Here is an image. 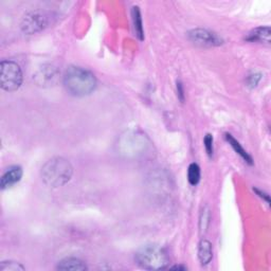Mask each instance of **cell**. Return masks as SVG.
<instances>
[{
	"mask_svg": "<svg viewBox=\"0 0 271 271\" xmlns=\"http://www.w3.org/2000/svg\"><path fill=\"white\" fill-rule=\"evenodd\" d=\"M66 90L74 97H86L91 94L97 87V79L89 70L70 66L63 76Z\"/></svg>",
	"mask_w": 271,
	"mask_h": 271,
	"instance_id": "obj_1",
	"label": "cell"
},
{
	"mask_svg": "<svg viewBox=\"0 0 271 271\" xmlns=\"http://www.w3.org/2000/svg\"><path fill=\"white\" fill-rule=\"evenodd\" d=\"M73 167L64 157H54L47 161L41 171L43 181L50 187H60L72 178Z\"/></svg>",
	"mask_w": 271,
	"mask_h": 271,
	"instance_id": "obj_2",
	"label": "cell"
},
{
	"mask_svg": "<svg viewBox=\"0 0 271 271\" xmlns=\"http://www.w3.org/2000/svg\"><path fill=\"white\" fill-rule=\"evenodd\" d=\"M135 260L139 266L147 270L166 269L170 264L168 252L159 245L143 246L136 252Z\"/></svg>",
	"mask_w": 271,
	"mask_h": 271,
	"instance_id": "obj_3",
	"label": "cell"
},
{
	"mask_svg": "<svg viewBox=\"0 0 271 271\" xmlns=\"http://www.w3.org/2000/svg\"><path fill=\"white\" fill-rule=\"evenodd\" d=\"M22 71L20 66L13 61H3L0 64V85L6 91L12 92L20 88Z\"/></svg>",
	"mask_w": 271,
	"mask_h": 271,
	"instance_id": "obj_4",
	"label": "cell"
},
{
	"mask_svg": "<svg viewBox=\"0 0 271 271\" xmlns=\"http://www.w3.org/2000/svg\"><path fill=\"white\" fill-rule=\"evenodd\" d=\"M48 15L42 11H31L23 16L20 28L28 35L36 34L48 26Z\"/></svg>",
	"mask_w": 271,
	"mask_h": 271,
	"instance_id": "obj_5",
	"label": "cell"
},
{
	"mask_svg": "<svg viewBox=\"0 0 271 271\" xmlns=\"http://www.w3.org/2000/svg\"><path fill=\"white\" fill-rule=\"evenodd\" d=\"M187 38L199 47H216L222 44L221 37L216 33L202 28L191 30L187 33Z\"/></svg>",
	"mask_w": 271,
	"mask_h": 271,
	"instance_id": "obj_6",
	"label": "cell"
},
{
	"mask_svg": "<svg viewBox=\"0 0 271 271\" xmlns=\"http://www.w3.org/2000/svg\"><path fill=\"white\" fill-rule=\"evenodd\" d=\"M33 78L35 82H36V84L40 86H53L57 83L58 78H60V70L53 65H44L37 70Z\"/></svg>",
	"mask_w": 271,
	"mask_h": 271,
	"instance_id": "obj_7",
	"label": "cell"
},
{
	"mask_svg": "<svg viewBox=\"0 0 271 271\" xmlns=\"http://www.w3.org/2000/svg\"><path fill=\"white\" fill-rule=\"evenodd\" d=\"M22 169L19 166H14L11 167L2 177V181H0V186H2L3 190L9 188L11 186L15 185L18 183L21 178H22Z\"/></svg>",
	"mask_w": 271,
	"mask_h": 271,
	"instance_id": "obj_8",
	"label": "cell"
},
{
	"mask_svg": "<svg viewBox=\"0 0 271 271\" xmlns=\"http://www.w3.org/2000/svg\"><path fill=\"white\" fill-rule=\"evenodd\" d=\"M56 269L62 271H84L87 270V266L80 258L67 257L57 264Z\"/></svg>",
	"mask_w": 271,
	"mask_h": 271,
	"instance_id": "obj_9",
	"label": "cell"
},
{
	"mask_svg": "<svg viewBox=\"0 0 271 271\" xmlns=\"http://www.w3.org/2000/svg\"><path fill=\"white\" fill-rule=\"evenodd\" d=\"M271 30L270 27H258L252 30L248 35H247L246 41L248 42H257V43H270Z\"/></svg>",
	"mask_w": 271,
	"mask_h": 271,
	"instance_id": "obj_10",
	"label": "cell"
},
{
	"mask_svg": "<svg viewBox=\"0 0 271 271\" xmlns=\"http://www.w3.org/2000/svg\"><path fill=\"white\" fill-rule=\"evenodd\" d=\"M198 258L203 266L208 265L212 261V258H213V247H212V244L209 241L203 240L199 243Z\"/></svg>",
	"mask_w": 271,
	"mask_h": 271,
	"instance_id": "obj_11",
	"label": "cell"
},
{
	"mask_svg": "<svg viewBox=\"0 0 271 271\" xmlns=\"http://www.w3.org/2000/svg\"><path fill=\"white\" fill-rule=\"evenodd\" d=\"M132 16H133V22L136 35L140 41L144 40V31L142 26V17H141V12L139 10V7H134L132 10Z\"/></svg>",
	"mask_w": 271,
	"mask_h": 271,
	"instance_id": "obj_12",
	"label": "cell"
},
{
	"mask_svg": "<svg viewBox=\"0 0 271 271\" xmlns=\"http://www.w3.org/2000/svg\"><path fill=\"white\" fill-rule=\"evenodd\" d=\"M226 139H227V141H228V142H229V144L233 147V149L235 150V151H237L238 152V154L247 162V163H249V164H252L253 162H252V158H251V156L248 154V152H247L244 148H243V146L241 145V143L239 142V141L237 140V139H234L233 137H232V135H230V134H226Z\"/></svg>",
	"mask_w": 271,
	"mask_h": 271,
	"instance_id": "obj_13",
	"label": "cell"
},
{
	"mask_svg": "<svg viewBox=\"0 0 271 271\" xmlns=\"http://www.w3.org/2000/svg\"><path fill=\"white\" fill-rule=\"evenodd\" d=\"M187 180L192 185H196L200 180V168L197 163H191L187 170Z\"/></svg>",
	"mask_w": 271,
	"mask_h": 271,
	"instance_id": "obj_14",
	"label": "cell"
},
{
	"mask_svg": "<svg viewBox=\"0 0 271 271\" xmlns=\"http://www.w3.org/2000/svg\"><path fill=\"white\" fill-rule=\"evenodd\" d=\"M26 268L17 262H3L0 264V271H23Z\"/></svg>",
	"mask_w": 271,
	"mask_h": 271,
	"instance_id": "obj_15",
	"label": "cell"
},
{
	"mask_svg": "<svg viewBox=\"0 0 271 271\" xmlns=\"http://www.w3.org/2000/svg\"><path fill=\"white\" fill-rule=\"evenodd\" d=\"M204 143H205V148H206V151L207 154L209 156H212L213 155V137H212V135L208 134L206 137H205V140H204Z\"/></svg>",
	"mask_w": 271,
	"mask_h": 271,
	"instance_id": "obj_16",
	"label": "cell"
},
{
	"mask_svg": "<svg viewBox=\"0 0 271 271\" xmlns=\"http://www.w3.org/2000/svg\"><path fill=\"white\" fill-rule=\"evenodd\" d=\"M209 219H210V213H209V210L206 208L202 212V218H200V230L203 231V230L207 229Z\"/></svg>",
	"mask_w": 271,
	"mask_h": 271,
	"instance_id": "obj_17",
	"label": "cell"
},
{
	"mask_svg": "<svg viewBox=\"0 0 271 271\" xmlns=\"http://www.w3.org/2000/svg\"><path fill=\"white\" fill-rule=\"evenodd\" d=\"M261 80V74H253L249 76V84L251 86H256L258 82Z\"/></svg>",
	"mask_w": 271,
	"mask_h": 271,
	"instance_id": "obj_18",
	"label": "cell"
},
{
	"mask_svg": "<svg viewBox=\"0 0 271 271\" xmlns=\"http://www.w3.org/2000/svg\"><path fill=\"white\" fill-rule=\"evenodd\" d=\"M177 90H178V93L180 96V100L183 101V90H182V85L180 84V82L179 83H177Z\"/></svg>",
	"mask_w": 271,
	"mask_h": 271,
	"instance_id": "obj_19",
	"label": "cell"
},
{
	"mask_svg": "<svg viewBox=\"0 0 271 271\" xmlns=\"http://www.w3.org/2000/svg\"><path fill=\"white\" fill-rule=\"evenodd\" d=\"M171 269H174V270H186L187 268L185 267V266H173V267H171Z\"/></svg>",
	"mask_w": 271,
	"mask_h": 271,
	"instance_id": "obj_20",
	"label": "cell"
}]
</instances>
